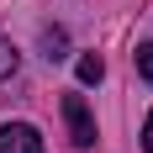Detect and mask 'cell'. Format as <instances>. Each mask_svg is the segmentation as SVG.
<instances>
[{
  "label": "cell",
  "mask_w": 153,
  "mask_h": 153,
  "mask_svg": "<svg viewBox=\"0 0 153 153\" xmlns=\"http://www.w3.org/2000/svg\"><path fill=\"white\" fill-rule=\"evenodd\" d=\"M63 122L74 132V148H90L95 143V116H90V106H85V95H63Z\"/></svg>",
  "instance_id": "cell-1"
},
{
  "label": "cell",
  "mask_w": 153,
  "mask_h": 153,
  "mask_svg": "<svg viewBox=\"0 0 153 153\" xmlns=\"http://www.w3.org/2000/svg\"><path fill=\"white\" fill-rule=\"evenodd\" d=\"M0 153H42L37 127H27V122H5V127H0Z\"/></svg>",
  "instance_id": "cell-2"
},
{
  "label": "cell",
  "mask_w": 153,
  "mask_h": 153,
  "mask_svg": "<svg viewBox=\"0 0 153 153\" xmlns=\"http://www.w3.org/2000/svg\"><path fill=\"white\" fill-rule=\"evenodd\" d=\"M100 79H106V63L95 58V53H85L79 58V85H100Z\"/></svg>",
  "instance_id": "cell-3"
},
{
  "label": "cell",
  "mask_w": 153,
  "mask_h": 153,
  "mask_svg": "<svg viewBox=\"0 0 153 153\" xmlns=\"http://www.w3.org/2000/svg\"><path fill=\"white\" fill-rule=\"evenodd\" d=\"M16 63H21L16 42H5V37H0V79H11V74H16Z\"/></svg>",
  "instance_id": "cell-4"
},
{
  "label": "cell",
  "mask_w": 153,
  "mask_h": 153,
  "mask_svg": "<svg viewBox=\"0 0 153 153\" xmlns=\"http://www.w3.org/2000/svg\"><path fill=\"white\" fill-rule=\"evenodd\" d=\"M132 58H137V74H143V79L153 85V42H143L137 53H132Z\"/></svg>",
  "instance_id": "cell-5"
},
{
  "label": "cell",
  "mask_w": 153,
  "mask_h": 153,
  "mask_svg": "<svg viewBox=\"0 0 153 153\" xmlns=\"http://www.w3.org/2000/svg\"><path fill=\"white\" fill-rule=\"evenodd\" d=\"M143 153H153V111H148V122H143Z\"/></svg>",
  "instance_id": "cell-6"
}]
</instances>
